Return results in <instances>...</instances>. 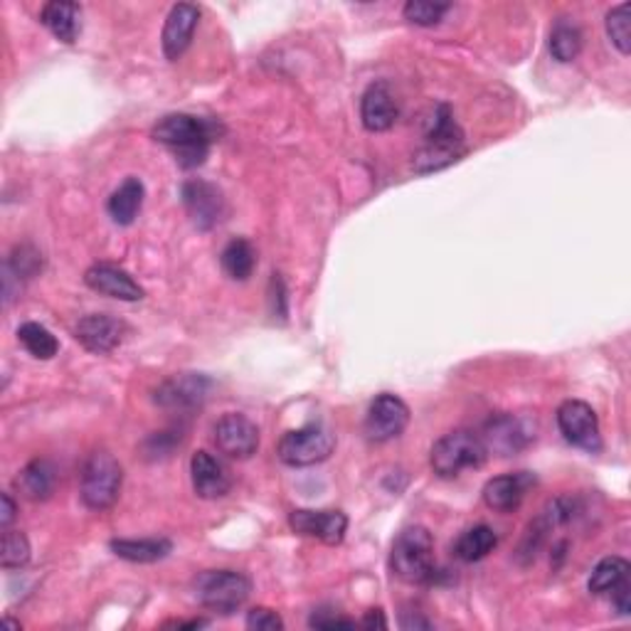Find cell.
Returning <instances> with one entry per match:
<instances>
[{
	"instance_id": "cell-1",
	"label": "cell",
	"mask_w": 631,
	"mask_h": 631,
	"mask_svg": "<svg viewBox=\"0 0 631 631\" xmlns=\"http://www.w3.org/2000/svg\"><path fill=\"white\" fill-rule=\"evenodd\" d=\"M151 136L173 149L183 169H197L207 159L210 143L220 136V126L215 121L193 114H169L153 126Z\"/></svg>"
},
{
	"instance_id": "cell-2",
	"label": "cell",
	"mask_w": 631,
	"mask_h": 631,
	"mask_svg": "<svg viewBox=\"0 0 631 631\" xmlns=\"http://www.w3.org/2000/svg\"><path fill=\"white\" fill-rule=\"evenodd\" d=\"M467 153V143H464V131L454 121L451 109L447 104L437 106L435 119L427 131V143L415 153L413 169L415 173H435L441 169H449Z\"/></svg>"
},
{
	"instance_id": "cell-3",
	"label": "cell",
	"mask_w": 631,
	"mask_h": 631,
	"mask_svg": "<svg viewBox=\"0 0 631 631\" xmlns=\"http://www.w3.org/2000/svg\"><path fill=\"white\" fill-rule=\"evenodd\" d=\"M390 570L397 580L423 584L435 578V538L427 528H405L390 550Z\"/></svg>"
},
{
	"instance_id": "cell-4",
	"label": "cell",
	"mask_w": 631,
	"mask_h": 631,
	"mask_svg": "<svg viewBox=\"0 0 631 631\" xmlns=\"http://www.w3.org/2000/svg\"><path fill=\"white\" fill-rule=\"evenodd\" d=\"M489 451H486L484 439L469 429H454L449 435L435 441L429 454V464L441 479H454L467 469H481Z\"/></svg>"
},
{
	"instance_id": "cell-5",
	"label": "cell",
	"mask_w": 631,
	"mask_h": 631,
	"mask_svg": "<svg viewBox=\"0 0 631 631\" xmlns=\"http://www.w3.org/2000/svg\"><path fill=\"white\" fill-rule=\"evenodd\" d=\"M121 484H124L121 464L109 451H94L82 467L80 496L92 511H106L119 501Z\"/></svg>"
},
{
	"instance_id": "cell-6",
	"label": "cell",
	"mask_w": 631,
	"mask_h": 631,
	"mask_svg": "<svg viewBox=\"0 0 631 631\" xmlns=\"http://www.w3.org/2000/svg\"><path fill=\"white\" fill-rule=\"evenodd\" d=\"M252 582L237 570H207L195 578V597L215 614H235L250 600Z\"/></svg>"
},
{
	"instance_id": "cell-7",
	"label": "cell",
	"mask_w": 631,
	"mask_h": 631,
	"mask_svg": "<svg viewBox=\"0 0 631 631\" xmlns=\"http://www.w3.org/2000/svg\"><path fill=\"white\" fill-rule=\"evenodd\" d=\"M336 449L334 431L324 425H306L302 429H292L279 439L276 454L286 464V467L304 469L316 467V464L326 461Z\"/></svg>"
},
{
	"instance_id": "cell-8",
	"label": "cell",
	"mask_w": 631,
	"mask_h": 631,
	"mask_svg": "<svg viewBox=\"0 0 631 631\" xmlns=\"http://www.w3.org/2000/svg\"><path fill=\"white\" fill-rule=\"evenodd\" d=\"M558 427L572 447L597 454L602 449L600 419L594 409L582 400H568L558 407Z\"/></svg>"
},
{
	"instance_id": "cell-9",
	"label": "cell",
	"mask_w": 631,
	"mask_h": 631,
	"mask_svg": "<svg viewBox=\"0 0 631 631\" xmlns=\"http://www.w3.org/2000/svg\"><path fill=\"white\" fill-rule=\"evenodd\" d=\"M479 437L484 439L489 454L496 451L498 457H513V454L526 449L536 439V425L513 415H496L486 423L484 435Z\"/></svg>"
},
{
	"instance_id": "cell-10",
	"label": "cell",
	"mask_w": 631,
	"mask_h": 631,
	"mask_svg": "<svg viewBox=\"0 0 631 631\" xmlns=\"http://www.w3.org/2000/svg\"><path fill=\"white\" fill-rule=\"evenodd\" d=\"M409 425V407L397 395L383 393L375 397L365 417V437L370 441H390L400 437Z\"/></svg>"
},
{
	"instance_id": "cell-11",
	"label": "cell",
	"mask_w": 631,
	"mask_h": 631,
	"mask_svg": "<svg viewBox=\"0 0 631 631\" xmlns=\"http://www.w3.org/2000/svg\"><path fill=\"white\" fill-rule=\"evenodd\" d=\"M215 445L230 459L245 461L259 449V429L250 417L230 413L217 419Z\"/></svg>"
},
{
	"instance_id": "cell-12",
	"label": "cell",
	"mask_w": 631,
	"mask_h": 631,
	"mask_svg": "<svg viewBox=\"0 0 631 631\" xmlns=\"http://www.w3.org/2000/svg\"><path fill=\"white\" fill-rule=\"evenodd\" d=\"M183 205L187 210V215H191L193 225L197 230H213L215 225L223 223L225 217V197L223 193L217 191L213 183L207 181H187L183 185Z\"/></svg>"
},
{
	"instance_id": "cell-13",
	"label": "cell",
	"mask_w": 631,
	"mask_h": 631,
	"mask_svg": "<svg viewBox=\"0 0 631 631\" xmlns=\"http://www.w3.org/2000/svg\"><path fill=\"white\" fill-rule=\"evenodd\" d=\"M197 23H201V10H197V6L179 3L171 8V13L169 18H165V26H163V35H161L165 60L175 62L183 58V52L191 48Z\"/></svg>"
},
{
	"instance_id": "cell-14",
	"label": "cell",
	"mask_w": 631,
	"mask_h": 631,
	"mask_svg": "<svg viewBox=\"0 0 631 631\" xmlns=\"http://www.w3.org/2000/svg\"><path fill=\"white\" fill-rule=\"evenodd\" d=\"M289 526L298 536L316 538L326 542V546H338L346 538L348 518L340 511H306V508H298V511H292Z\"/></svg>"
},
{
	"instance_id": "cell-15",
	"label": "cell",
	"mask_w": 631,
	"mask_h": 631,
	"mask_svg": "<svg viewBox=\"0 0 631 631\" xmlns=\"http://www.w3.org/2000/svg\"><path fill=\"white\" fill-rule=\"evenodd\" d=\"M124 334H126L124 320H119L109 314L84 316L74 328L77 340H80L90 353H96V356H104V353H112L116 346H121Z\"/></svg>"
},
{
	"instance_id": "cell-16",
	"label": "cell",
	"mask_w": 631,
	"mask_h": 631,
	"mask_svg": "<svg viewBox=\"0 0 631 631\" xmlns=\"http://www.w3.org/2000/svg\"><path fill=\"white\" fill-rule=\"evenodd\" d=\"M191 479L195 493L205 498V501H215V498H223L232 489V476L230 469L220 461L215 454H210L205 449L195 451L191 459Z\"/></svg>"
},
{
	"instance_id": "cell-17",
	"label": "cell",
	"mask_w": 631,
	"mask_h": 631,
	"mask_svg": "<svg viewBox=\"0 0 631 631\" xmlns=\"http://www.w3.org/2000/svg\"><path fill=\"white\" fill-rule=\"evenodd\" d=\"M536 486V476L528 471L496 476L484 486V503L498 513H513L523 503L528 491Z\"/></svg>"
},
{
	"instance_id": "cell-18",
	"label": "cell",
	"mask_w": 631,
	"mask_h": 631,
	"mask_svg": "<svg viewBox=\"0 0 631 631\" xmlns=\"http://www.w3.org/2000/svg\"><path fill=\"white\" fill-rule=\"evenodd\" d=\"M84 284L92 292L119 298V302H141L143 298L141 284L129 272L114 267V264H94V267L86 269Z\"/></svg>"
},
{
	"instance_id": "cell-19",
	"label": "cell",
	"mask_w": 631,
	"mask_h": 631,
	"mask_svg": "<svg viewBox=\"0 0 631 631\" xmlns=\"http://www.w3.org/2000/svg\"><path fill=\"white\" fill-rule=\"evenodd\" d=\"M400 109H397L395 94L385 82H375L365 90L360 99V119L363 126L373 131V134H383L395 126Z\"/></svg>"
},
{
	"instance_id": "cell-20",
	"label": "cell",
	"mask_w": 631,
	"mask_h": 631,
	"mask_svg": "<svg viewBox=\"0 0 631 631\" xmlns=\"http://www.w3.org/2000/svg\"><path fill=\"white\" fill-rule=\"evenodd\" d=\"M207 387L210 380L203 378V375H179V378L165 380L159 390H156V403L165 409H179V413H185V409H195L201 407L203 400L207 397Z\"/></svg>"
},
{
	"instance_id": "cell-21",
	"label": "cell",
	"mask_w": 631,
	"mask_h": 631,
	"mask_svg": "<svg viewBox=\"0 0 631 631\" xmlns=\"http://www.w3.org/2000/svg\"><path fill=\"white\" fill-rule=\"evenodd\" d=\"M40 23L60 42L72 45L82 32V8L77 3H68V0H52V3L40 10Z\"/></svg>"
},
{
	"instance_id": "cell-22",
	"label": "cell",
	"mask_w": 631,
	"mask_h": 631,
	"mask_svg": "<svg viewBox=\"0 0 631 631\" xmlns=\"http://www.w3.org/2000/svg\"><path fill=\"white\" fill-rule=\"evenodd\" d=\"M54 484H58V474H54V467L45 459L30 461L16 479L18 491L30 498V501H48L54 491Z\"/></svg>"
},
{
	"instance_id": "cell-23",
	"label": "cell",
	"mask_w": 631,
	"mask_h": 631,
	"mask_svg": "<svg viewBox=\"0 0 631 631\" xmlns=\"http://www.w3.org/2000/svg\"><path fill=\"white\" fill-rule=\"evenodd\" d=\"M143 195H146V191H143V183L139 179H126L112 193V197H109V203H106L109 217H112L116 225H124V227L131 225L141 213Z\"/></svg>"
},
{
	"instance_id": "cell-24",
	"label": "cell",
	"mask_w": 631,
	"mask_h": 631,
	"mask_svg": "<svg viewBox=\"0 0 631 631\" xmlns=\"http://www.w3.org/2000/svg\"><path fill=\"white\" fill-rule=\"evenodd\" d=\"M109 548L116 558L129 560V562H159L163 558L171 556L173 542L165 538H143V540H112Z\"/></svg>"
},
{
	"instance_id": "cell-25",
	"label": "cell",
	"mask_w": 631,
	"mask_h": 631,
	"mask_svg": "<svg viewBox=\"0 0 631 631\" xmlns=\"http://www.w3.org/2000/svg\"><path fill=\"white\" fill-rule=\"evenodd\" d=\"M498 546L496 530L489 526H474L467 533H461L457 546H454V556L461 562H479L486 556H491L493 548Z\"/></svg>"
},
{
	"instance_id": "cell-26",
	"label": "cell",
	"mask_w": 631,
	"mask_h": 631,
	"mask_svg": "<svg viewBox=\"0 0 631 631\" xmlns=\"http://www.w3.org/2000/svg\"><path fill=\"white\" fill-rule=\"evenodd\" d=\"M220 264H223L230 279L245 282L252 276L254 267H257V252H254L247 240H232L223 254H220Z\"/></svg>"
},
{
	"instance_id": "cell-27",
	"label": "cell",
	"mask_w": 631,
	"mask_h": 631,
	"mask_svg": "<svg viewBox=\"0 0 631 631\" xmlns=\"http://www.w3.org/2000/svg\"><path fill=\"white\" fill-rule=\"evenodd\" d=\"M629 572H631V564L624 558H617V556L604 558L597 562V568L592 570L587 587H590L592 594H609V592H614L619 584L629 580Z\"/></svg>"
},
{
	"instance_id": "cell-28",
	"label": "cell",
	"mask_w": 631,
	"mask_h": 631,
	"mask_svg": "<svg viewBox=\"0 0 631 631\" xmlns=\"http://www.w3.org/2000/svg\"><path fill=\"white\" fill-rule=\"evenodd\" d=\"M18 340L23 343V348L38 360H50L58 356V350H60L58 338H54L45 326L32 324V320L18 328Z\"/></svg>"
},
{
	"instance_id": "cell-29",
	"label": "cell",
	"mask_w": 631,
	"mask_h": 631,
	"mask_svg": "<svg viewBox=\"0 0 631 631\" xmlns=\"http://www.w3.org/2000/svg\"><path fill=\"white\" fill-rule=\"evenodd\" d=\"M550 52L558 62H572L578 60L582 52V32L574 23L560 20V23L550 32Z\"/></svg>"
},
{
	"instance_id": "cell-30",
	"label": "cell",
	"mask_w": 631,
	"mask_h": 631,
	"mask_svg": "<svg viewBox=\"0 0 631 631\" xmlns=\"http://www.w3.org/2000/svg\"><path fill=\"white\" fill-rule=\"evenodd\" d=\"M607 35L612 45L622 52H631V6L622 3L607 13Z\"/></svg>"
},
{
	"instance_id": "cell-31",
	"label": "cell",
	"mask_w": 631,
	"mask_h": 631,
	"mask_svg": "<svg viewBox=\"0 0 631 631\" xmlns=\"http://www.w3.org/2000/svg\"><path fill=\"white\" fill-rule=\"evenodd\" d=\"M30 560V542L28 538L20 533V530H3V550H0V564L6 570L23 568Z\"/></svg>"
},
{
	"instance_id": "cell-32",
	"label": "cell",
	"mask_w": 631,
	"mask_h": 631,
	"mask_svg": "<svg viewBox=\"0 0 631 631\" xmlns=\"http://www.w3.org/2000/svg\"><path fill=\"white\" fill-rule=\"evenodd\" d=\"M403 13L409 23L431 28L449 13V6L447 3H427V0H409Z\"/></svg>"
},
{
	"instance_id": "cell-33",
	"label": "cell",
	"mask_w": 631,
	"mask_h": 631,
	"mask_svg": "<svg viewBox=\"0 0 631 631\" xmlns=\"http://www.w3.org/2000/svg\"><path fill=\"white\" fill-rule=\"evenodd\" d=\"M6 267L13 272L18 279H23V276L28 279V276L38 274V269L42 267V257H40L38 250H32L30 245H23V247H16L13 257H10Z\"/></svg>"
},
{
	"instance_id": "cell-34",
	"label": "cell",
	"mask_w": 631,
	"mask_h": 631,
	"mask_svg": "<svg viewBox=\"0 0 631 631\" xmlns=\"http://www.w3.org/2000/svg\"><path fill=\"white\" fill-rule=\"evenodd\" d=\"M247 629L254 631H279L284 629L282 617L274 612L269 607H254L252 612L247 614Z\"/></svg>"
},
{
	"instance_id": "cell-35",
	"label": "cell",
	"mask_w": 631,
	"mask_h": 631,
	"mask_svg": "<svg viewBox=\"0 0 631 631\" xmlns=\"http://www.w3.org/2000/svg\"><path fill=\"white\" fill-rule=\"evenodd\" d=\"M308 624H312L314 629H356V622H353V619L338 617L336 612H324V609L308 619Z\"/></svg>"
},
{
	"instance_id": "cell-36",
	"label": "cell",
	"mask_w": 631,
	"mask_h": 631,
	"mask_svg": "<svg viewBox=\"0 0 631 631\" xmlns=\"http://www.w3.org/2000/svg\"><path fill=\"white\" fill-rule=\"evenodd\" d=\"M629 590H631V584H629V580H627V582L619 584L614 592H609V594L614 597V609H617V612L622 614V617H629V612H631V600H629L631 592H629Z\"/></svg>"
},
{
	"instance_id": "cell-37",
	"label": "cell",
	"mask_w": 631,
	"mask_h": 631,
	"mask_svg": "<svg viewBox=\"0 0 631 631\" xmlns=\"http://www.w3.org/2000/svg\"><path fill=\"white\" fill-rule=\"evenodd\" d=\"M0 503H3V511H0V528H10V523L16 520V513H18V508H16V501L10 498V493H3L0 496Z\"/></svg>"
},
{
	"instance_id": "cell-38",
	"label": "cell",
	"mask_w": 631,
	"mask_h": 631,
	"mask_svg": "<svg viewBox=\"0 0 631 631\" xmlns=\"http://www.w3.org/2000/svg\"><path fill=\"white\" fill-rule=\"evenodd\" d=\"M360 627L365 629H387V622H385V617L380 609H370L368 614H365V619L360 622Z\"/></svg>"
},
{
	"instance_id": "cell-39",
	"label": "cell",
	"mask_w": 631,
	"mask_h": 631,
	"mask_svg": "<svg viewBox=\"0 0 631 631\" xmlns=\"http://www.w3.org/2000/svg\"><path fill=\"white\" fill-rule=\"evenodd\" d=\"M165 627H175V629H201V627H207L205 619H193V622H171V624H165Z\"/></svg>"
}]
</instances>
